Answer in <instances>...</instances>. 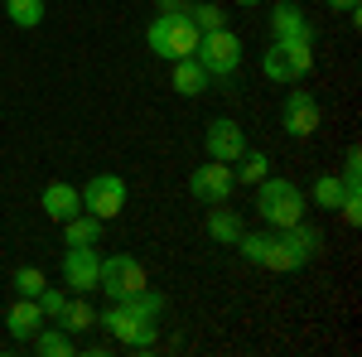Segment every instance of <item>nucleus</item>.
<instances>
[{
  "mask_svg": "<svg viewBox=\"0 0 362 357\" xmlns=\"http://www.w3.org/2000/svg\"><path fill=\"white\" fill-rule=\"evenodd\" d=\"M319 247H324V237H319L305 218L295 222V227H276V232H242V237H237L242 261L266 266V271H276V275H290V271H300V266H309V261L319 256Z\"/></svg>",
  "mask_w": 362,
  "mask_h": 357,
  "instance_id": "nucleus-1",
  "label": "nucleus"
},
{
  "mask_svg": "<svg viewBox=\"0 0 362 357\" xmlns=\"http://www.w3.org/2000/svg\"><path fill=\"white\" fill-rule=\"evenodd\" d=\"M160 319H165V295L160 290H136V295H126V300H112L107 314H97V324L112 333L121 348H131V353H145V348H155L160 343Z\"/></svg>",
  "mask_w": 362,
  "mask_h": 357,
  "instance_id": "nucleus-2",
  "label": "nucleus"
},
{
  "mask_svg": "<svg viewBox=\"0 0 362 357\" xmlns=\"http://www.w3.org/2000/svg\"><path fill=\"white\" fill-rule=\"evenodd\" d=\"M256 213L271 222V227H295V222L305 218V193H300L295 179L266 174V179L256 184Z\"/></svg>",
  "mask_w": 362,
  "mask_h": 357,
  "instance_id": "nucleus-3",
  "label": "nucleus"
},
{
  "mask_svg": "<svg viewBox=\"0 0 362 357\" xmlns=\"http://www.w3.org/2000/svg\"><path fill=\"white\" fill-rule=\"evenodd\" d=\"M145 44H150V54L174 63V58H194L198 49V25L189 15H155L150 29H145Z\"/></svg>",
  "mask_w": 362,
  "mask_h": 357,
  "instance_id": "nucleus-4",
  "label": "nucleus"
},
{
  "mask_svg": "<svg viewBox=\"0 0 362 357\" xmlns=\"http://www.w3.org/2000/svg\"><path fill=\"white\" fill-rule=\"evenodd\" d=\"M194 58L208 68V78H232L242 68V58H247V44L232 29H208V34H198Z\"/></svg>",
  "mask_w": 362,
  "mask_h": 357,
  "instance_id": "nucleus-5",
  "label": "nucleus"
},
{
  "mask_svg": "<svg viewBox=\"0 0 362 357\" xmlns=\"http://www.w3.org/2000/svg\"><path fill=\"white\" fill-rule=\"evenodd\" d=\"M309 68H314V44H271L261 54V73L271 83H285V87L309 78Z\"/></svg>",
  "mask_w": 362,
  "mask_h": 357,
  "instance_id": "nucleus-6",
  "label": "nucleus"
},
{
  "mask_svg": "<svg viewBox=\"0 0 362 357\" xmlns=\"http://www.w3.org/2000/svg\"><path fill=\"white\" fill-rule=\"evenodd\" d=\"M83 213H92V218H102V222H112L121 218V208H126V179L121 174H92L83 189Z\"/></svg>",
  "mask_w": 362,
  "mask_h": 357,
  "instance_id": "nucleus-7",
  "label": "nucleus"
},
{
  "mask_svg": "<svg viewBox=\"0 0 362 357\" xmlns=\"http://www.w3.org/2000/svg\"><path fill=\"white\" fill-rule=\"evenodd\" d=\"M97 290H102L107 300H126V295L145 290V266H140L131 251H116V256H107V261H102Z\"/></svg>",
  "mask_w": 362,
  "mask_h": 357,
  "instance_id": "nucleus-8",
  "label": "nucleus"
},
{
  "mask_svg": "<svg viewBox=\"0 0 362 357\" xmlns=\"http://www.w3.org/2000/svg\"><path fill=\"white\" fill-rule=\"evenodd\" d=\"M319 121H324V111H319V97L314 92H285V107H280V131L290 140H309L319 131Z\"/></svg>",
  "mask_w": 362,
  "mask_h": 357,
  "instance_id": "nucleus-9",
  "label": "nucleus"
},
{
  "mask_svg": "<svg viewBox=\"0 0 362 357\" xmlns=\"http://www.w3.org/2000/svg\"><path fill=\"white\" fill-rule=\"evenodd\" d=\"M232 189H237V179H232V165H223V160H208V165H198L194 174H189V193H194L203 208L227 203Z\"/></svg>",
  "mask_w": 362,
  "mask_h": 357,
  "instance_id": "nucleus-10",
  "label": "nucleus"
},
{
  "mask_svg": "<svg viewBox=\"0 0 362 357\" xmlns=\"http://www.w3.org/2000/svg\"><path fill=\"white\" fill-rule=\"evenodd\" d=\"M203 150H208V160L237 165V160L247 155V131H242L232 116H213V121H208V136H203Z\"/></svg>",
  "mask_w": 362,
  "mask_h": 357,
  "instance_id": "nucleus-11",
  "label": "nucleus"
},
{
  "mask_svg": "<svg viewBox=\"0 0 362 357\" xmlns=\"http://www.w3.org/2000/svg\"><path fill=\"white\" fill-rule=\"evenodd\" d=\"M97 275H102V256L92 247H68L63 251V285L73 295H92L97 290Z\"/></svg>",
  "mask_w": 362,
  "mask_h": 357,
  "instance_id": "nucleus-12",
  "label": "nucleus"
},
{
  "mask_svg": "<svg viewBox=\"0 0 362 357\" xmlns=\"http://www.w3.org/2000/svg\"><path fill=\"white\" fill-rule=\"evenodd\" d=\"M271 44H314V25L295 0H280L271 10Z\"/></svg>",
  "mask_w": 362,
  "mask_h": 357,
  "instance_id": "nucleus-13",
  "label": "nucleus"
},
{
  "mask_svg": "<svg viewBox=\"0 0 362 357\" xmlns=\"http://www.w3.org/2000/svg\"><path fill=\"white\" fill-rule=\"evenodd\" d=\"M39 208H44V218L68 222L73 213H83V193L73 189V184H63V179H54V184H44V193H39Z\"/></svg>",
  "mask_w": 362,
  "mask_h": 357,
  "instance_id": "nucleus-14",
  "label": "nucleus"
},
{
  "mask_svg": "<svg viewBox=\"0 0 362 357\" xmlns=\"http://www.w3.org/2000/svg\"><path fill=\"white\" fill-rule=\"evenodd\" d=\"M44 324H49V319H44L39 300H25V295L10 304V314H5V329H10V338H20V343H25V338H34Z\"/></svg>",
  "mask_w": 362,
  "mask_h": 357,
  "instance_id": "nucleus-15",
  "label": "nucleus"
},
{
  "mask_svg": "<svg viewBox=\"0 0 362 357\" xmlns=\"http://www.w3.org/2000/svg\"><path fill=\"white\" fill-rule=\"evenodd\" d=\"M169 68H174V73H169V83H174L179 97H203L208 83H213V78H208V68H203L198 58H174Z\"/></svg>",
  "mask_w": 362,
  "mask_h": 357,
  "instance_id": "nucleus-16",
  "label": "nucleus"
},
{
  "mask_svg": "<svg viewBox=\"0 0 362 357\" xmlns=\"http://www.w3.org/2000/svg\"><path fill=\"white\" fill-rule=\"evenodd\" d=\"M102 242V218L92 213H73L63 222V247H97Z\"/></svg>",
  "mask_w": 362,
  "mask_h": 357,
  "instance_id": "nucleus-17",
  "label": "nucleus"
},
{
  "mask_svg": "<svg viewBox=\"0 0 362 357\" xmlns=\"http://www.w3.org/2000/svg\"><path fill=\"white\" fill-rule=\"evenodd\" d=\"M247 227H242V218L232 213V208H223V203H213V213H208V237L218 242V247H237V237H242Z\"/></svg>",
  "mask_w": 362,
  "mask_h": 357,
  "instance_id": "nucleus-18",
  "label": "nucleus"
},
{
  "mask_svg": "<svg viewBox=\"0 0 362 357\" xmlns=\"http://www.w3.org/2000/svg\"><path fill=\"white\" fill-rule=\"evenodd\" d=\"M54 324H58V329H68V333H87V329H97V309L78 295V300L63 304V314H58Z\"/></svg>",
  "mask_w": 362,
  "mask_h": 357,
  "instance_id": "nucleus-19",
  "label": "nucleus"
},
{
  "mask_svg": "<svg viewBox=\"0 0 362 357\" xmlns=\"http://www.w3.org/2000/svg\"><path fill=\"white\" fill-rule=\"evenodd\" d=\"M266 174H271V160H266V150H247V155L237 160V169H232V179H237V184H251V189H256Z\"/></svg>",
  "mask_w": 362,
  "mask_h": 357,
  "instance_id": "nucleus-20",
  "label": "nucleus"
},
{
  "mask_svg": "<svg viewBox=\"0 0 362 357\" xmlns=\"http://www.w3.org/2000/svg\"><path fill=\"white\" fill-rule=\"evenodd\" d=\"M34 353L68 357V353H73V333H68V329H39V333H34Z\"/></svg>",
  "mask_w": 362,
  "mask_h": 357,
  "instance_id": "nucleus-21",
  "label": "nucleus"
},
{
  "mask_svg": "<svg viewBox=\"0 0 362 357\" xmlns=\"http://www.w3.org/2000/svg\"><path fill=\"white\" fill-rule=\"evenodd\" d=\"M5 15L20 29H39L44 25V0H5Z\"/></svg>",
  "mask_w": 362,
  "mask_h": 357,
  "instance_id": "nucleus-22",
  "label": "nucleus"
},
{
  "mask_svg": "<svg viewBox=\"0 0 362 357\" xmlns=\"http://www.w3.org/2000/svg\"><path fill=\"white\" fill-rule=\"evenodd\" d=\"M184 15L198 25V34H208V29H227V15L218 10V5H208V0H203V5H189Z\"/></svg>",
  "mask_w": 362,
  "mask_h": 357,
  "instance_id": "nucleus-23",
  "label": "nucleus"
},
{
  "mask_svg": "<svg viewBox=\"0 0 362 357\" xmlns=\"http://www.w3.org/2000/svg\"><path fill=\"white\" fill-rule=\"evenodd\" d=\"M338 203H343V179H338V174H324V179L314 184V208H329V213H334Z\"/></svg>",
  "mask_w": 362,
  "mask_h": 357,
  "instance_id": "nucleus-24",
  "label": "nucleus"
},
{
  "mask_svg": "<svg viewBox=\"0 0 362 357\" xmlns=\"http://www.w3.org/2000/svg\"><path fill=\"white\" fill-rule=\"evenodd\" d=\"M10 285H15V295H25V300H34V295H39V290H44L49 280H44V271H39V266H20Z\"/></svg>",
  "mask_w": 362,
  "mask_h": 357,
  "instance_id": "nucleus-25",
  "label": "nucleus"
},
{
  "mask_svg": "<svg viewBox=\"0 0 362 357\" xmlns=\"http://www.w3.org/2000/svg\"><path fill=\"white\" fill-rule=\"evenodd\" d=\"M34 300H39V309H44V319L54 324L58 314H63V304H68V295H63V290H54V285H44V290H39Z\"/></svg>",
  "mask_w": 362,
  "mask_h": 357,
  "instance_id": "nucleus-26",
  "label": "nucleus"
},
{
  "mask_svg": "<svg viewBox=\"0 0 362 357\" xmlns=\"http://www.w3.org/2000/svg\"><path fill=\"white\" fill-rule=\"evenodd\" d=\"M329 10H338V15H353V20H362V5L358 0H324Z\"/></svg>",
  "mask_w": 362,
  "mask_h": 357,
  "instance_id": "nucleus-27",
  "label": "nucleus"
},
{
  "mask_svg": "<svg viewBox=\"0 0 362 357\" xmlns=\"http://www.w3.org/2000/svg\"><path fill=\"white\" fill-rule=\"evenodd\" d=\"M160 5V15H184L189 10V0H155Z\"/></svg>",
  "mask_w": 362,
  "mask_h": 357,
  "instance_id": "nucleus-28",
  "label": "nucleus"
},
{
  "mask_svg": "<svg viewBox=\"0 0 362 357\" xmlns=\"http://www.w3.org/2000/svg\"><path fill=\"white\" fill-rule=\"evenodd\" d=\"M232 5H242V10H251V5H261V0H232Z\"/></svg>",
  "mask_w": 362,
  "mask_h": 357,
  "instance_id": "nucleus-29",
  "label": "nucleus"
}]
</instances>
